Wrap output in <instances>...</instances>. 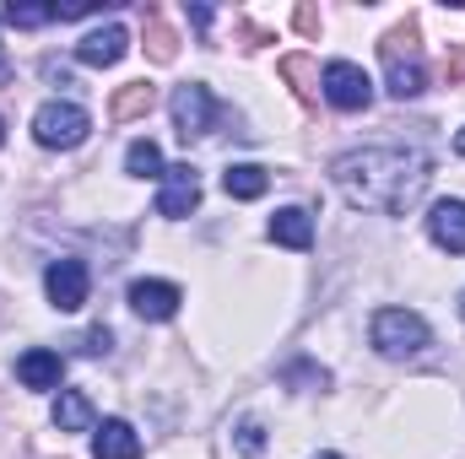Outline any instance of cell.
Instances as JSON below:
<instances>
[{
	"label": "cell",
	"instance_id": "cell-1",
	"mask_svg": "<svg viewBox=\"0 0 465 459\" xmlns=\"http://www.w3.org/2000/svg\"><path fill=\"white\" fill-rule=\"evenodd\" d=\"M331 179L351 211H384L401 217L422 200L433 179V157L422 146H351L331 162Z\"/></svg>",
	"mask_w": 465,
	"mask_h": 459
},
{
	"label": "cell",
	"instance_id": "cell-2",
	"mask_svg": "<svg viewBox=\"0 0 465 459\" xmlns=\"http://www.w3.org/2000/svg\"><path fill=\"white\" fill-rule=\"evenodd\" d=\"M368 341L390 362H411V356H422L433 346V325L417 308H379L373 325H368Z\"/></svg>",
	"mask_w": 465,
	"mask_h": 459
},
{
	"label": "cell",
	"instance_id": "cell-3",
	"mask_svg": "<svg viewBox=\"0 0 465 459\" xmlns=\"http://www.w3.org/2000/svg\"><path fill=\"white\" fill-rule=\"evenodd\" d=\"M417 44V33H411V22L406 27H395V33H384V44H379V54H384V82H390V98H417L422 87H428V65H422V54L411 49Z\"/></svg>",
	"mask_w": 465,
	"mask_h": 459
},
{
	"label": "cell",
	"instance_id": "cell-4",
	"mask_svg": "<svg viewBox=\"0 0 465 459\" xmlns=\"http://www.w3.org/2000/svg\"><path fill=\"white\" fill-rule=\"evenodd\" d=\"M87 135H93V114H87L82 103L54 98V103H44V109L33 114V141H38L44 151H71V146H82Z\"/></svg>",
	"mask_w": 465,
	"mask_h": 459
},
{
	"label": "cell",
	"instance_id": "cell-5",
	"mask_svg": "<svg viewBox=\"0 0 465 459\" xmlns=\"http://www.w3.org/2000/svg\"><path fill=\"white\" fill-rule=\"evenodd\" d=\"M168 114H173V130H179L184 141H201V135L217 130V98H212L206 82H184V87H173Z\"/></svg>",
	"mask_w": 465,
	"mask_h": 459
},
{
	"label": "cell",
	"instance_id": "cell-6",
	"mask_svg": "<svg viewBox=\"0 0 465 459\" xmlns=\"http://www.w3.org/2000/svg\"><path fill=\"white\" fill-rule=\"evenodd\" d=\"M44 292H49V308H60V314H82L87 308V298H93V270L82 265V259H49V270H44Z\"/></svg>",
	"mask_w": 465,
	"mask_h": 459
},
{
	"label": "cell",
	"instance_id": "cell-7",
	"mask_svg": "<svg viewBox=\"0 0 465 459\" xmlns=\"http://www.w3.org/2000/svg\"><path fill=\"white\" fill-rule=\"evenodd\" d=\"M320 93H325V103L341 109V114H357V109L373 103V82H368V71L351 65V60H331V65L320 71Z\"/></svg>",
	"mask_w": 465,
	"mask_h": 459
},
{
	"label": "cell",
	"instance_id": "cell-8",
	"mask_svg": "<svg viewBox=\"0 0 465 459\" xmlns=\"http://www.w3.org/2000/svg\"><path fill=\"white\" fill-rule=\"evenodd\" d=\"M163 190H157V217H168V222H184L195 206H201V173L190 168V162H173L163 179H157Z\"/></svg>",
	"mask_w": 465,
	"mask_h": 459
},
{
	"label": "cell",
	"instance_id": "cell-9",
	"mask_svg": "<svg viewBox=\"0 0 465 459\" xmlns=\"http://www.w3.org/2000/svg\"><path fill=\"white\" fill-rule=\"evenodd\" d=\"M179 303H184V292H179L173 281H157V276H146V281H130V308H135L141 319H152V325L173 319V314H179Z\"/></svg>",
	"mask_w": 465,
	"mask_h": 459
},
{
	"label": "cell",
	"instance_id": "cell-10",
	"mask_svg": "<svg viewBox=\"0 0 465 459\" xmlns=\"http://www.w3.org/2000/svg\"><path fill=\"white\" fill-rule=\"evenodd\" d=\"M16 378H22V389L49 395V389H60V378H65V356L49 351V346H27V351L16 356Z\"/></svg>",
	"mask_w": 465,
	"mask_h": 459
},
{
	"label": "cell",
	"instance_id": "cell-11",
	"mask_svg": "<svg viewBox=\"0 0 465 459\" xmlns=\"http://www.w3.org/2000/svg\"><path fill=\"white\" fill-rule=\"evenodd\" d=\"M130 54V33L119 27V22H109V27H98V33H87L82 44H76V60L82 65H93V71H109V65H119Z\"/></svg>",
	"mask_w": 465,
	"mask_h": 459
},
{
	"label": "cell",
	"instance_id": "cell-12",
	"mask_svg": "<svg viewBox=\"0 0 465 459\" xmlns=\"http://www.w3.org/2000/svg\"><path fill=\"white\" fill-rule=\"evenodd\" d=\"M93 459H141V433H135L124 416L98 422V433H93Z\"/></svg>",
	"mask_w": 465,
	"mask_h": 459
},
{
	"label": "cell",
	"instance_id": "cell-13",
	"mask_svg": "<svg viewBox=\"0 0 465 459\" xmlns=\"http://www.w3.org/2000/svg\"><path fill=\"white\" fill-rule=\"evenodd\" d=\"M428 238L444 254H465V200H439L428 211Z\"/></svg>",
	"mask_w": 465,
	"mask_h": 459
},
{
	"label": "cell",
	"instance_id": "cell-14",
	"mask_svg": "<svg viewBox=\"0 0 465 459\" xmlns=\"http://www.w3.org/2000/svg\"><path fill=\"white\" fill-rule=\"evenodd\" d=\"M271 243H282V249H314V217L303 211V206H282L276 217H271Z\"/></svg>",
	"mask_w": 465,
	"mask_h": 459
},
{
	"label": "cell",
	"instance_id": "cell-15",
	"mask_svg": "<svg viewBox=\"0 0 465 459\" xmlns=\"http://www.w3.org/2000/svg\"><path fill=\"white\" fill-rule=\"evenodd\" d=\"M54 427L60 433H98V411L82 389H60L54 395Z\"/></svg>",
	"mask_w": 465,
	"mask_h": 459
},
{
	"label": "cell",
	"instance_id": "cell-16",
	"mask_svg": "<svg viewBox=\"0 0 465 459\" xmlns=\"http://www.w3.org/2000/svg\"><path fill=\"white\" fill-rule=\"evenodd\" d=\"M223 190H228L232 200H260L271 190V173L260 162H232L228 173H223Z\"/></svg>",
	"mask_w": 465,
	"mask_h": 459
},
{
	"label": "cell",
	"instance_id": "cell-17",
	"mask_svg": "<svg viewBox=\"0 0 465 459\" xmlns=\"http://www.w3.org/2000/svg\"><path fill=\"white\" fill-rule=\"evenodd\" d=\"M124 173H130V179H163L168 162H163L157 141H130V151H124Z\"/></svg>",
	"mask_w": 465,
	"mask_h": 459
},
{
	"label": "cell",
	"instance_id": "cell-18",
	"mask_svg": "<svg viewBox=\"0 0 465 459\" xmlns=\"http://www.w3.org/2000/svg\"><path fill=\"white\" fill-rule=\"evenodd\" d=\"M5 22H11V27H44V22H54V5H33V0H11V5H5Z\"/></svg>",
	"mask_w": 465,
	"mask_h": 459
},
{
	"label": "cell",
	"instance_id": "cell-19",
	"mask_svg": "<svg viewBox=\"0 0 465 459\" xmlns=\"http://www.w3.org/2000/svg\"><path fill=\"white\" fill-rule=\"evenodd\" d=\"M282 384H309V389H325V384H331V373H325L320 362H287V367H282Z\"/></svg>",
	"mask_w": 465,
	"mask_h": 459
},
{
	"label": "cell",
	"instance_id": "cell-20",
	"mask_svg": "<svg viewBox=\"0 0 465 459\" xmlns=\"http://www.w3.org/2000/svg\"><path fill=\"white\" fill-rule=\"evenodd\" d=\"M232 444H238V454H265V427H260V422H254V416H243V422H238V427H232Z\"/></svg>",
	"mask_w": 465,
	"mask_h": 459
},
{
	"label": "cell",
	"instance_id": "cell-21",
	"mask_svg": "<svg viewBox=\"0 0 465 459\" xmlns=\"http://www.w3.org/2000/svg\"><path fill=\"white\" fill-rule=\"evenodd\" d=\"M135 109H152V87H146V82H135V87L119 98V114H135Z\"/></svg>",
	"mask_w": 465,
	"mask_h": 459
},
{
	"label": "cell",
	"instance_id": "cell-22",
	"mask_svg": "<svg viewBox=\"0 0 465 459\" xmlns=\"http://www.w3.org/2000/svg\"><path fill=\"white\" fill-rule=\"evenodd\" d=\"M109 346H114V336H109V330H104V325H98V330H87V336H82V351H87V356H104V351H109Z\"/></svg>",
	"mask_w": 465,
	"mask_h": 459
},
{
	"label": "cell",
	"instance_id": "cell-23",
	"mask_svg": "<svg viewBox=\"0 0 465 459\" xmlns=\"http://www.w3.org/2000/svg\"><path fill=\"white\" fill-rule=\"evenodd\" d=\"M44 76H49V82H60V87H65V82H71V71H65V65H60V60H44Z\"/></svg>",
	"mask_w": 465,
	"mask_h": 459
},
{
	"label": "cell",
	"instance_id": "cell-24",
	"mask_svg": "<svg viewBox=\"0 0 465 459\" xmlns=\"http://www.w3.org/2000/svg\"><path fill=\"white\" fill-rule=\"evenodd\" d=\"M455 151H460V157H465V130H460V135H455Z\"/></svg>",
	"mask_w": 465,
	"mask_h": 459
},
{
	"label": "cell",
	"instance_id": "cell-25",
	"mask_svg": "<svg viewBox=\"0 0 465 459\" xmlns=\"http://www.w3.org/2000/svg\"><path fill=\"white\" fill-rule=\"evenodd\" d=\"M0 146H5V119H0Z\"/></svg>",
	"mask_w": 465,
	"mask_h": 459
},
{
	"label": "cell",
	"instance_id": "cell-26",
	"mask_svg": "<svg viewBox=\"0 0 465 459\" xmlns=\"http://www.w3.org/2000/svg\"><path fill=\"white\" fill-rule=\"evenodd\" d=\"M460 319H465V292H460Z\"/></svg>",
	"mask_w": 465,
	"mask_h": 459
},
{
	"label": "cell",
	"instance_id": "cell-27",
	"mask_svg": "<svg viewBox=\"0 0 465 459\" xmlns=\"http://www.w3.org/2000/svg\"><path fill=\"white\" fill-rule=\"evenodd\" d=\"M314 459H341V454H314Z\"/></svg>",
	"mask_w": 465,
	"mask_h": 459
},
{
	"label": "cell",
	"instance_id": "cell-28",
	"mask_svg": "<svg viewBox=\"0 0 465 459\" xmlns=\"http://www.w3.org/2000/svg\"><path fill=\"white\" fill-rule=\"evenodd\" d=\"M0 71H5V60H0Z\"/></svg>",
	"mask_w": 465,
	"mask_h": 459
}]
</instances>
